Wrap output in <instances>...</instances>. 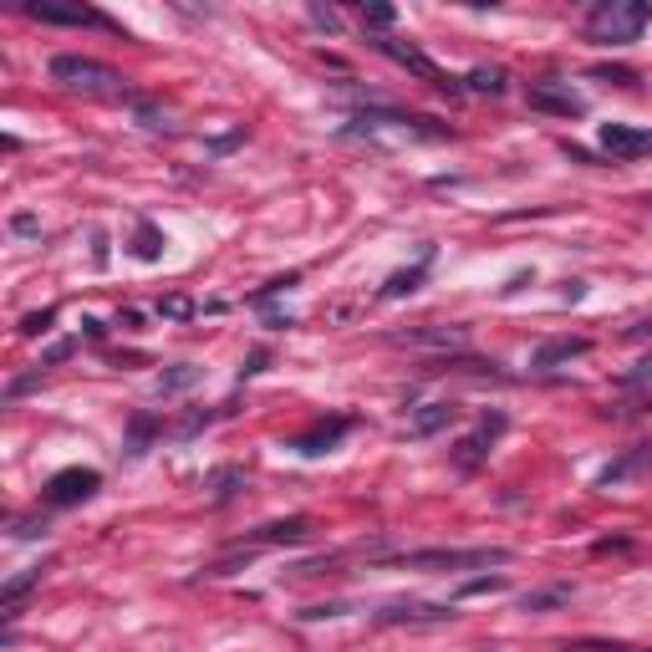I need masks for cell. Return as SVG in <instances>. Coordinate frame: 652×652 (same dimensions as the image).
<instances>
[{"mask_svg": "<svg viewBox=\"0 0 652 652\" xmlns=\"http://www.w3.org/2000/svg\"><path fill=\"white\" fill-rule=\"evenodd\" d=\"M377 51H387V57L398 61V67H408L414 77H423L429 88H439V92H459V82H454V77H449L433 57H423L418 46H403V42H393V36H377Z\"/></svg>", "mask_w": 652, "mask_h": 652, "instance_id": "4", "label": "cell"}, {"mask_svg": "<svg viewBox=\"0 0 652 652\" xmlns=\"http://www.w3.org/2000/svg\"><path fill=\"white\" fill-rule=\"evenodd\" d=\"M602 149L612 159H648L652 153V128H632V123H602Z\"/></svg>", "mask_w": 652, "mask_h": 652, "instance_id": "5", "label": "cell"}, {"mask_svg": "<svg viewBox=\"0 0 652 652\" xmlns=\"http://www.w3.org/2000/svg\"><path fill=\"white\" fill-rule=\"evenodd\" d=\"M362 15H368L372 26H393V11H387V5H362Z\"/></svg>", "mask_w": 652, "mask_h": 652, "instance_id": "27", "label": "cell"}, {"mask_svg": "<svg viewBox=\"0 0 652 652\" xmlns=\"http://www.w3.org/2000/svg\"><path fill=\"white\" fill-rule=\"evenodd\" d=\"M586 352H592V341L586 337H556V341H546L531 362L535 368H556V362H571V357H586Z\"/></svg>", "mask_w": 652, "mask_h": 652, "instance_id": "14", "label": "cell"}, {"mask_svg": "<svg viewBox=\"0 0 652 652\" xmlns=\"http://www.w3.org/2000/svg\"><path fill=\"white\" fill-rule=\"evenodd\" d=\"M312 535V525L301 515H291V520H276V525H260V531L251 535V540H240L245 550H260V546H296V540H306Z\"/></svg>", "mask_w": 652, "mask_h": 652, "instance_id": "11", "label": "cell"}, {"mask_svg": "<svg viewBox=\"0 0 652 652\" xmlns=\"http://www.w3.org/2000/svg\"><path fill=\"white\" fill-rule=\"evenodd\" d=\"M418 281H423V266L398 270V276H393V281L383 286V296H408V291H418Z\"/></svg>", "mask_w": 652, "mask_h": 652, "instance_id": "22", "label": "cell"}, {"mask_svg": "<svg viewBox=\"0 0 652 652\" xmlns=\"http://www.w3.org/2000/svg\"><path fill=\"white\" fill-rule=\"evenodd\" d=\"M31 586H42V566H31V571H21V577H11L5 586H0V607H5V617H15V602H21Z\"/></svg>", "mask_w": 652, "mask_h": 652, "instance_id": "17", "label": "cell"}, {"mask_svg": "<svg viewBox=\"0 0 652 652\" xmlns=\"http://www.w3.org/2000/svg\"><path fill=\"white\" fill-rule=\"evenodd\" d=\"M566 652H652V648H566Z\"/></svg>", "mask_w": 652, "mask_h": 652, "instance_id": "32", "label": "cell"}, {"mask_svg": "<svg viewBox=\"0 0 652 652\" xmlns=\"http://www.w3.org/2000/svg\"><path fill=\"white\" fill-rule=\"evenodd\" d=\"M500 433H504V418H500V414H489L485 423H479V429L469 433V439H464L459 449H454V464H459V469H475V464L485 459L489 449H494V439H500Z\"/></svg>", "mask_w": 652, "mask_h": 652, "instance_id": "9", "label": "cell"}, {"mask_svg": "<svg viewBox=\"0 0 652 652\" xmlns=\"http://www.w3.org/2000/svg\"><path fill=\"white\" fill-rule=\"evenodd\" d=\"M153 433V418H133V439H128V454H143V439Z\"/></svg>", "mask_w": 652, "mask_h": 652, "instance_id": "24", "label": "cell"}, {"mask_svg": "<svg viewBox=\"0 0 652 652\" xmlns=\"http://www.w3.org/2000/svg\"><path fill=\"white\" fill-rule=\"evenodd\" d=\"M97 485H103L97 469H61V475H51V485H46V500L51 504H82V500L97 494Z\"/></svg>", "mask_w": 652, "mask_h": 652, "instance_id": "6", "label": "cell"}, {"mask_svg": "<svg viewBox=\"0 0 652 652\" xmlns=\"http://www.w3.org/2000/svg\"><path fill=\"white\" fill-rule=\"evenodd\" d=\"M561 602H571V586H546V592L525 596V602H520V612H546V607H561Z\"/></svg>", "mask_w": 652, "mask_h": 652, "instance_id": "18", "label": "cell"}, {"mask_svg": "<svg viewBox=\"0 0 652 652\" xmlns=\"http://www.w3.org/2000/svg\"><path fill=\"white\" fill-rule=\"evenodd\" d=\"M504 586V577H479V581H469V586H459V596H479V592H500Z\"/></svg>", "mask_w": 652, "mask_h": 652, "instance_id": "25", "label": "cell"}, {"mask_svg": "<svg viewBox=\"0 0 652 652\" xmlns=\"http://www.w3.org/2000/svg\"><path fill=\"white\" fill-rule=\"evenodd\" d=\"M475 652H485V648H475Z\"/></svg>", "mask_w": 652, "mask_h": 652, "instance_id": "33", "label": "cell"}, {"mask_svg": "<svg viewBox=\"0 0 652 652\" xmlns=\"http://www.w3.org/2000/svg\"><path fill=\"white\" fill-rule=\"evenodd\" d=\"M163 312H168V316H189L194 306H189V301H184V296H174V301H163Z\"/></svg>", "mask_w": 652, "mask_h": 652, "instance_id": "30", "label": "cell"}, {"mask_svg": "<svg viewBox=\"0 0 652 652\" xmlns=\"http://www.w3.org/2000/svg\"><path fill=\"white\" fill-rule=\"evenodd\" d=\"M596 82H617V88H638V72L632 67H596Z\"/></svg>", "mask_w": 652, "mask_h": 652, "instance_id": "23", "label": "cell"}, {"mask_svg": "<svg viewBox=\"0 0 652 652\" xmlns=\"http://www.w3.org/2000/svg\"><path fill=\"white\" fill-rule=\"evenodd\" d=\"M347 429H352V418H322V423H312L306 433H296V439H291V449H296V454H306V459H316V454H326V449H337Z\"/></svg>", "mask_w": 652, "mask_h": 652, "instance_id": "8", "label": "cell"}, {"mask_svg": "<svg viewBox=\"0 0 652 652\" xmlns=\"http://www.w3.org/2000/svg\"><path fill=\"white\" fill-rule=\"evenodd\" d=\"M383 627H403V622H454V607H429V602H393V607L377 612Z\"/></svg>", "mask_w": 652, "mask_h": 652, "instance_id": "10", "label": "cell"}, {"mask_svg": "<svg viewBox=\"0 0 652 652\" xmlns=\"http://www.w3.org/2000/svg\"><path fill=\"white\" fill-rule=\"evenodd\" d=\"M194 377H199V372H194V368H178V372H168V377H163V387L174 393V387H189Z\"/></svg>", "mask_w": 652, "mask_h": 652, "instance_id": "26", "label": "cell"}, {"mask_svg": "<svg viewBox=\"0 0 652 652\" xmlns=\"http://www.w3.org/2000/svg\"><path fill=\"white\" fill-rule=\"evenodd\" d=\"M133 255H138V260H159V255H163V235L153 230V224H143V230H138Z\"/></svg>", "mask_w": 652, "mask_h": 652, "instance_id": "21", "label": "cell"}, {"mask_svg": "<svg viewBox=\"0 0 652 652\" xmlns=\"http://www.w3.org/2000/svg\"><path fill=\"white\" fill-rule=\"evenodd\" d=\"M622 383H652V357H642V362H638L632 372H627Z\"/></svg>", "mask_w": 652, "mask_h": 652, "instance_id": "28", "label": "cell"}, {"mask_svg": "<svg viewBox=\"0 0 652 652\" xmlns=\"http://www.w3.org/2000/svg\"><path fill=\"white\" fill-rule=\"evenodd\" d=\"M648 469H652V444H638L632 454H622L617 464H607V469H602V485L617 489V485H627V479L648 475Z\"/></svg>", "mask_w": 652, "mask_h": 652, "instance_id": "13", "label": "cell"}, {"mask_svg": "<svg viewBox=\"0 0 652 652\" xmlns=\"http://www.w3.org/2000/svg\"><path fill=\"white\" fill-rule=\"evenodd\" d=\"M393 341H408V347H464V326H418V331H403Z\"/></svg>", "mask_w": 652, "mask_h": 652, "instance_id": "15", "label": "cell"}, {"mask_svg": "<svg viewBox=\"0 0 652 652\" xmlns=\"http://www.w3.org/2000/svg\"><path fill=\"white\" fill-rule=\"evenodd\" d=\"M312 21H316V26H326V31H337V15H331V11H312Z\"/></svg>", "mask_w": 652, "mask_h": 652, "instance_id": "31", "label": "cell"}, {"mask_svg": "<svg viewBox=\"0 0 652 652\" xmlns=\"http://www.w3.org/2000/svg\"><path fill=\"white\" fill-rule=\"evenodd\" d=\"M245 485V475L240 469H214V479H209V489H214V500H235V489Z\"/></svg>", "mask_w": 652, "mask_h": 652, "instance_id": "20", "label": "cell"}, {"mask_svg": "<svg viewBox=\"0 0 652 652\" xmlns=\"http://www.w3.org/2000/svg\"><path fill=\"white\" fill-rule=\"evenodd\" d=\"M31 21H42V26H107L97 11L88 5H26Z\"/></svg>", "mask_w": 652, "mask_h": 652, "instance_id": "12", "label": "cell"}, {"mask_svg": "<svg viewBox=\"0 0 652 652\" xmlns=\"http://www.w3.org/2000/svg\"><path fill=\"white\" fill-rule=\"evenodd\" d=\"M525 103H531L535 113H556V118H581V113H586V103H581L571 88H561V82H540V88H531Z\"/></svg>", "mask_w": 652, "mask_h": 652, "instance_id": "7", "label": "cell"}, {"mask_svg": "<svg viewBox=\"0 0 652 652\" xmlns=\"http://www.w3.org/2000/svg\"><path fill=\"white\" fill-rule=\"evenodd\" d=\"M648 205H652V199H648Z\"/></svg>", "mask_w": 652, "mask_h": 652, "instance_id": "34", "label": "cell"}, {"mask_svg": "<svg viewBox=\"0 0 652 652\" xmlns=\"http://www.w3.org/2000/svg\"><path fill=\"white\" fill-rule=\"evenodd\" d=\"M510 550L504 546H475V550H403L398 566L408 571H479V566H504Z\"/></svg>", "mask_w": 652, "mask_h": 652, "instance_id": "3", "label": "cell"}, {"mask_svg": "<svg viewBox=\"0 0 652 652\" xmlns=\"http://www.w3.org/2000/svg\"><path fill=\"white\" fill-rule=\"evenodd\" d=\"M648 21H652L648 0H602V5H592V15H586V36H592L596 46H627L648 31Z\"/></svg>", "mask_w": 652, "mask_h": 652, "instance_id": "1", "label": "cell"}, {"mask_svg": "<svg viewBox=\"0 0 652 652\" xmlns=\"http://www.w3.org/2000/svg\"><path fill=\"white\" fill-rule=\"evenodd\" d=\"M51 316H57V312H42V316H26V322H21V331H26V337H36V331H46V322H51Z\"/></svg>", "mask_w": 652, "mask_h": 652, "instance_id": "29", "label": "cell"}, {"mask_svg": "<svg viewBox=\"0 0 652 652\" xmlns=\"http://www.w3.org/2000/svg\"><path fill=\"white\" fill-rule=\"evenodd\" d=\"M469 88L489 92V97H500V92H504V72H500V67H479V72H469Z\"/></svg>", "mask_w": 652, "mask_h": 652, "instance_id": "19", "label": "cell"}, {"mask_svg": "<svg viewBox=\"0 0 652 652\" xmlns=\"http://www.w3.org/2000/svg\"><path fill=\"white\" fill-rule=\"evenodd\" d=\"M444 423H454V403H423V408L408 418V433L423 439V433H439Z\"/></svg>", "mask_w": 652, "mask_h": 652, "instance_id": "16", "label": "cell"}, {"mask_svg": "<svg viewBox=\"0 0 652 652\" xmlns=\"http://www.w3.org/2000/svg\"><path fill=\"white\" fill-rule=\"evenodd\" d=\"M51 82H61L67 92H82V97H123V77L107 61L77 57V51L51 57Z\"/></svg>", "mask_w": 652, "mask_h": 652, "instance_id": "2", "label": "cell"}]
</instances>
